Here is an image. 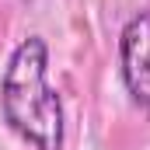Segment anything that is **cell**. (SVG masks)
<instances>
[{"instance_id": "obj_1", "label": "cell", "mask_w": 150, "mask_h": 150, "mask_svg": "<svg viewBox=\"0 0 150 150\" xmlns=\"http://www.w3.org/2000/svg\"><path fill=\"white\" fill-rule=\"evenodd\" d=\"M4 122L35 150H63V101L49 84V45L28 35L11 52L0 77Z\"/></svg>"}, {"instance_id": "obj_2", "label": "cell", "mask_w": 150, "mask_h": 150, "mask_svg": "<svg viewBox=\"0 0 150 150\" xmlns=\"http://www.w3.org/2000/svg\"><path fill=\"white\" fill-rule=\"evenodd\" d=\"M119 74L129 98L150 112V11L133 14L119 32Z\"/></svg>"}]
</instances>
